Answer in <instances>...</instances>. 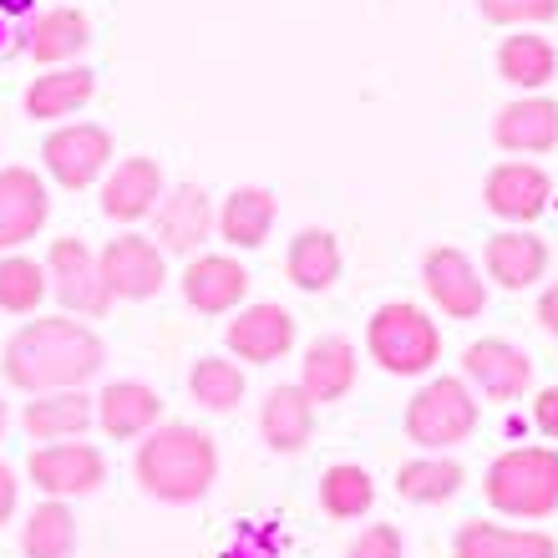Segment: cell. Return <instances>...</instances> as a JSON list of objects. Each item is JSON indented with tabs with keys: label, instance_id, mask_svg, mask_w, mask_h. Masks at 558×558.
Returning <instances> with one entry per match:
<instances>
[{
	"label": "cell",
	"instance_id": "24",
	"mask_svg": "<svg viewBox=\"0 0 558 558\" xmlns=\"http://www.w3.org/2000/svg\"><path fill=\"white\" fill-rule=\"evenodd\" d=\"M92 46V21L76 5H51L31 21L26 31V51L41 66H61V61H72L76 51H87Z\"/></svg>",
	"mask_w": 558,
	"mask_h": 558
},
{
	"label": "cell",
	"instance_id": "10",
	"mask_svg": "<svg viewBox=\"0 0 558 558\" xmlns=\"http://www.w3.org/2000/svg\"><path fill=\"white\" fill-rule=\"evenodd\" d=\"M31 483L46 498H87L107 483V462L92 441H51L41 452H31Z\"/></svg>",
	"mask_w": 558,
	"mask_h": 558
},
{
	"label": "cell",
	"instance_id": "12",
	"mask_svg": "<svg viewBox=\"0 0 558 558\" xmlns=\"http://www.w3.org/2000/svg\"><path fill=\"white\" fill-rule=\"evenodd\" d=\"M51 219V193L36 168H0V254H15Z\"/></svg>",
	"mask_w": 558,
	"mask_h": 558
},
{
	"label": "cell",
	"instance_id": "18",
	"mask_svg": "<svg viewBox=\"0 0 558 558\" xmlns=\"http://www.w3.org/2000/svg\"><path fill=\"white\" fill-rule=\"evenodd\" d=\"M162 193H168V183H162L158 158H122L118 168H107V178H102V214L118 223L153 219V208H158Z\"/></svg>",
	"mask_w": 558,
	"mask_h": 558
},
{
	"label": "cell",
	"instance_id": "9",
	"mask_svg": "<svg viewBox=\"0 0 558 558\" xmlns=\"http://www.w3.org/2000/svg\"><path fill=\"white\" fill-rule=\"evenodd\" d=\"M102 279L112 300H153L168 284V254L143 234H118L107 239V250L97 254Z\"/></svg>",
	"mask_w": 558,
	"mask_h": 558
},
{
	"label": "cell",
	"instance_id": "13",
	"mask_svg": "<svg viewBox=\"0 0 558 558\" xmlns=\"http://www.w3.org/2000/svg\"><path fill=\"white\" fill-rule=\"evenodd\" d=\"M462 381L477 386L493 401H518L533 386V361L518 351L513 340H498V336L472 340L462 351Z\"/></svg>",
	"mask_w": 558,
	"mask_h": 558
},
{
	"label": "cell",
	"instance_id": "40",
	"mask_svg": "<svg viewBox=\"0 0 558 558\" xmlns=\"http://www.w3.org/2000/svg\"><path fill=\"white\" fill-rule=\"evenodd\" d=\"M538 320H544V330L558 340V284H548V290L538 294Z\"/></svg>",
	"mask_w": 558,
	"mask_h": 558
},
{
	"label": "cell",
	"instance_id": "21",
	"mask_svg": "<svg viewBox=\"0 0 558 558\" xmlns=\"http://www.w3.org/2000/svg\"><path fill=\"white\" fill-rule=\"evenodd\" d=\"M162 416V401L153 386L143 381H112L97 397V422L112 441H133V437H147Z\"/></svg>",
	"mask_w": 558,
	"mask_h": 558
},
{
	"label": "cell",
	"instance_id": "35",
	"mask_svg": "<svg viewBox=\"0 0 558 558\" xmlns=\"http://www.w3.org/2000/svg\"><path fill=\"white\" fill-rule=\"evenodd\" d=\"M477 11H483V21H493V26H544V21H554L558 15V0H477Z\"/></svg>",
	"mask_w": 558,
	"mask_h": 558
},
{
	"label": "cell",
	"instance_id": "29",
	"mask_svg": "<svg viewBox=\"0 0 558 558\" xmlns=\"http://www.w3.org/2000/svg\"><path fill=\"white\" fill-rule=\"evenodd\" d=\"M259 432L275 452H300L315 432V401L300 386H275L265 397V412H259Z\"/></svg>",
	"mask_w": 558,
	"mask_h": 558
},
{
	"label": "cell",
	"instance_id": "28",
	"mask_svg": "<svg viewBox=\"0 0 558 558\" xmlns=\"http://www.w3.org/2000/svg\"><path fill=\"white\" fill-rule=\"evenodd\" d=\"M275 214L279 204L269 189H234L219 208V239L234 250H259L275 229Z\"/></svg>",
	"mask_w": 558,
	"mask_h": 558
},
{
	"label": "cell",
	"instance_id": "42",
	"mask_svg": "<svg viewBox=\"0 0 558 558\" xmlns=\"http://www.w3.org/2000/svg\"><path fill=\"white\" fill-rule=\"evenodd\" d=\"M5 426H11V412H5V401H0V437H5Z\"/></svg>",
	"mask_w": 558,
	"mask_h": 558
},
{
	"label": "cell",
	"instance_id": "11",
	"mask_svg": "<svg viewBox=\"0 0 558 558\" xmlns=\"http://www.w3.org/2000/svg\"><path fill=\"white\" fill-rule=\"evenodd\" d=\"M153 229H158L162 254H198L208 244V234L219 229V214H214V204H208V193L198 183H178L153 208Z\"/></svg>",
	"mask_w": 558,
	"mask_h": 558
},
{
	"label": "cell",
	"instance_id": "4",
	"mask_svg": "<svg viewBox=\"0 0 558 558\" xmlns=\"http://www.w3.org/2000/svg\"><path fill=\"white\" fill-rule=\"evenodd\" d=\"M366 345H371V361H381V371H391V376H426L441 361L437 320L426 310L407 305V300H391V305H381L371 315Z\"/></svg>",
	"mask_w": 558,
	"mask_h": 558
},
{
	"label": "cell",
	"instance_id": "19",
	"mask_svg": "<svg viewBox=\"0 0 558 558\" xmlns=\"http://www.w3.org/2000/svg\"><path fill=\"white\" fill-rule=\"evenodd\" d=\"M483 265L487 279H498L502 290H529L548 275V244L529 229H502V234L487 239Z\"/></svg>",
	"mask_w": 558,
	"mask_h": 558
},
{
	"label": "cell",
	"instance_id": "16",
	"mask_svg": "<svg viewBox=\"0 0 558 558\" xmlns=\"http://www.w3.org/2000/svg\"><path fill=\"white\" fill-rule=\"evenodd\" d=\"M223 340H229V351H234L239 361H250V366H269V361H279V355H290L294 315L284 305L259 300V305L239 310V320H229Z\"/></svg>",
	"mask_w": 558,
	"mask_h": 558
},
{
	"label": "cell",
	"instance_id": "30",
	"mask_svg": "<svg viewBox=\"0 0 558 558\" xmlns=\"http://www.w3.org/2000/svg\"><path fill=\"white\" fill-rule=\"evenodd\" d=\"M76 548V518L61 498L41 502L36 513L26 518V533H21V554L26 558H72Z\"/></svg>",
	"mask_w": 558,
	"mask_h": 558
},
{
	"label": "cell",
	"instance_id": "39",
	"mask_svg": "<svg viewBox=\"0 0 558 558\" xmlns=\"http://www.w3.org/2000/svg\"><path fill=\"white\" fill-rule=\"evenodd\" d=\"M15 498H21V483H15V472L0 462V529L15 518Z\"/></svg>",
	"mask_w": 558,
	"mask_h": 558
},
{
	"label": "cell",
	"instance_id": "17",
	"mask_svg": "<svg viewBox=\"0 0 558 558\" xmlns=\"http://www.w3.org/2000/svg\"><path fill=\"white\" fill-rule=\"evenodd\" d=\"M250 294V269L229 254H193L183 269V300L198 315H229Z\"/></svg>",
	"mask_w": 558,
	"mask_h": 558
},
{
	"label": "cell",
	"instance_id": "31",
	"mask_svg": "<svg viewBox=\"0 0 558 558\" xmlns=\"http://www.w3.org/2000/svg\"><path fill=\"white\" fill-rule=\"evenodd\" d=\"M371 502H376V483H371V472L361 462H336V468H325L320 477V508L330 518H361L371 513Z\"/></svg>",
	"mask_w": 558,
	"mask_h": 558
},
{
	"label": "cell",
	"instance_id": "33",
	"mask_svg": "<svg viewBox=\"0 0 558 558\" xmlns=\"http://www.w3.org/2000/svg\"><path fill=\"white\" fill-rule=\"evenodd\" d=\"M46 290H51L46 265H36L26 254H0V310H11V315H36Z\"/></svg>",
	"mask_w": 558,
	"mask_h": 558
},
{
	"label": "cell",
	"instance_id": "27",
	"mask_svg": "<svg viewBox=\"0 0 558 558\" xmlns=\"http://www.w3.org/2000/svg\"><path fill=\"white\" fill-rule=\"evenodd\" d=\"M498 76L508 87H518L523 97L538 87H548L558 76V51L548 36H533V31H518V36H502L498 46Z\"/></svg>",
	"mask_w": 558,
	"mask_h": 558
},
{
	"label": "cell",
	"instance_id": "6",
	"mask_svg": "<svg viewBox=\"0 0 558 558\" xmlns=\"http://www.w3.org/2000/svg\"><path fill=\"white\" fill-rule=\"evenodd\" d=\"M41 162L66 193H82L112 168V133L102 122H61L41 143Z\"/></svg>",
	"mask_w": 558,
	"mask_h": 558
},
{
	"label": "cell",
	"instance_id": "14",
	"mask_svg": "<svg viewBox=\"0 0 558 558\" xmlns=\"http://www.w3.org/2000/svg\"><path fill=\"white\" fill-rule=\"evenodd\" d=\"M483 198H487V214H498V219L508 223H533L538 214L548 208V198H554V183H548V173L538 168V162H498L493 173H487L483 183Z\"/></svg>",
	"mask_w": 558,
	"mask_h": 558
},
{
	"label": "cell",
	"instance_id": "32",
	"mask_svg": "<svg viewBox=\"0 0 558 558\" xmlns=\"http://www.w3.org/2000/svg\"><path fill=\"white\" fill-rule=\"evenodd\" d=\"M462 483H468V472L452 457H416V462H401L397 472V493L407 502H447Z\"/></svg>",
	"mask_w": 558,
	"mask_h": 558
},
{
	"label": "cell",
	"instance_id": "38",
	"mask_svg": "<svg viewBox=\"0 0 558 558\" xmlns=\"http://www.w3.org/2000/svg\"><path fill=\"white\" fill-rule=\"evenodd\" d=\"M533 422H538L544 437L558 441V386H544V391H538V401H533Z\"/></svg>",
	"mask_w": 558,
	"mask_h": 558
},
{
	"label": "cell",
	"instance_id": "23",
	"mask_svg": "<svg viewBox=\"0 0 558 558\" xmlns=\"http://www.w3.org/2000/svg\"><path fill=\"white\" fill-rule=\"evenodd\" d=\"M457 558H558V544L538 529H502V523H462Z\"/></svg>",
	"mask_w": 558,
	"mask_h": 558
},
{
	"label": "cell",
	"instance_id": "3",
	"mask_svg": "<svg viewBox=\"0 0 558 558\" xmlns=\"http://www.w3.org/2000/svg\"><path fill=\"white\" fill-rule=\"evenodd\" d=\"M487 502L508 518L558 513V452L554 447H513L487 468Z\"/></svg>",
	"mask_w": 558,
	"mask_h": 558
},
{
	"label": "cell",
	"instance_id": "41",
	"mask_svg": "<svg viewBox=\"0 0 558 558\" xmlns=\"http://www.w3.org/2000/svg\"><path fill=\"white\" fill-rule=\"evenodd\" d=\"M0 11H11V15H21V11H31V0H0Z\"/></svg>",
	"mask_w": 558,
	"mask_h": 558
},
{
	"label": "cell",
	"instance_id": "15",
	"mask_svg": "<svg viewBox=\"0 0 558 558\" xmlns=\"http://www.w3.org/2000/svg\"><path fill=\"white\" fill-rule=\"evenodd\" d=\"M493 143L502 153H518V158H538V153H554L558 147V102L554 97H518L493 118Z\"/></svg>",
	"mask_w": 558,
	"mask_h": 558
},
{
	"label": "cell",
	"instance_id": "22",
	"mask_svg": "<svg viewBox=\"0 0 558 558\" xmlns=\"http://www.w3.org/2000/svg\"><path fill=\"white\" fill-rule=\"evenodd\" d=\"M92 92H97V72H87V66H51L26 87V112L36 122L76 118L92 102Z\"/></svg>",
	"mask_w": 558,
	"mask_h": 558
},
{
	"label": "cell",
	"instance_id": "8",
	"mask_svg": "<svg viewBox=\"0 0 558 558\" xmlns=\"http://www.w3.org/2000/svg\"><path fill=\"white\" fill-rule=\"evenodd\" d=\"M422 284L447 320H477L487 310L483 275H477V265H472L462 250H452V244H437V250L422 254Z\"/></svg>",
	"mask_w": 558,
	"mask_h": 558
},
{
	"label": "cell",
	"instance_id": "5",
	"mask_svg": "<svg viewBox=\"0 0 558 558\" xmlns=\"http://www.w3.org/2000/svg\"><path fill=\"white\" fill-rule=\"evenodd\" d=\"M477 432V397L462 376H432L407 401V437L426 452H447Z\"/></svg>",
	"mask_w": 558,
	"mask_h": 558
},
{
	"label": "cell",
	"instance_id": "7",
	"mask_svg": "<svg viewBox=\"0 0 558 558\" xmlns=\"http://www.w3.org/2000/svg\"><path fill=\"white\" fill-rule=\"evenodd\" d=\"M46 279H51L57 300L66 305V315L97 320V315L112 310V290H107L102 265H97V254H92L87 239H76V234L57 239V244L46 250Z\"/></svg>",
	"mask_w": 558,
	"mask_h": 558
},
{
	"label": "cell",
	"instance_id": "25",
	"mask_svg": "<svg viewBox=\"0 0 558 558\" xmlns=\"http://www.w3.org/2000/svg\"><path fill=\"white\" fill-rule=\"evenodd\" d=\"M97 416V401L82 397V391H46V397H31L26 412H21V426H26L36 441H66L82 437Z\"/></svg>",
	"mask_w": 558,
	"mask_h": 558
},
{
	"label": "cell",
	"instance_id": "20",
	"mask_svg": "<svg viewBox=\"0 0 558 558\" xmlns=\"http://www.w3.org/2000/svg\"><path fill=\"white\" fill-rule=\"evenodd\" d=\"M355 386V345L345 336H320L300 361V391L310 401H345Z\"/></svg>",
	"mask_w": 558,
	"mask_h": 558
},
{
	"label": "cell",
	"instance_id": "2",
	"mask_svg": "<svg viewBox=\"0 0 558 558\" xmlns=\"http://www.w3.org/2000/svg\"><path fill=\"white\" fill-rule=\"evenodd\" d=\"M219 477V447L189 422H158L137 441V483L158 502H198Z\"/></svg>",
	"mask_w": 558,
	"mask_h": 558
},
{
	"label": "cell",
	"instance_id": "34",
	"mask_svg": "<svg viewBox=\"0 0 558 558\" xmlns=\"http://www.w3.org/2000/svg\"><path fill=\"white\" fill-rule=\"evenodd\" d=\"M189 391L208 412H229V407L244 401V371H239L234 361H223V355H204V361L189 371Z\"/></svg>",
	"mask_w": 558,
	"mask_h": 558
},
{
	"label": "cell",
	"instance_id": "1",
	"mask_svg": "<svg viewBox=\"0 0 558 558\" xmlns=\"http://www.w3.org/2000/svg\"><path fill=\"white\" fill-rule=\"evenodd\" d=\"M107 351L97 330L72 315L57 320H26L5 340V381L26 397H46V391H82V386L102 371Z\"/></svg>",
	"mask_w": 558,
	"mask_h": 558
},
{
	"label": "cell",
	"instance_id": "37",
	"mask_svg": "<svg viewBox=\"0 0 558 558\" xmlns=\"http://www.w3.org/2000/svg\"><path fill=\"white\" fill-rule=\"evenodd\" d=\"M223 558H279V544H275V533L269 529H244L234 544H229Z\"/></svg>",
	"mask_w": 558,
	"mask_h": 558
},
{
	"label": "cell",
	"instance_id": "26",
	"mask_svg": "<svg viewBox=\"0 0 558 558\" xmlns=\"http://www.w3.org/2000/svg\"><path fill=\"white\" fill-rule=\"evenodd\" d=\"M284 275H290L294 290L305 294H325L340 279V244L330 229H300L290 239V254H284Z\"/></svg>",
	"mask_w": 558,
	"mask_h": 558
},
{
	"label": "cell",
	"instance_id": "36",
	"mask_svg": "<svg viewBox=\"0 0 558 558\" xmlns=\"http://www.w3.org/2000/svg\"><path fill=\"white\" fill-rule=\"evenodd\" d=\"M401 554H407V544H401V533L391 529V523H371V529L345 548V558H401Z\"/></svg>",
	"mask_w": 558,
	"mask_h": 558
}]
</instances>
